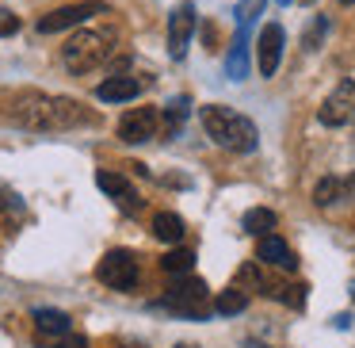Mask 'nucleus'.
<instances>
[{"label": "nucleus", "mask_w": 355, "mask_h": 348, "mask_svg": "<svg viewBox=\"0 0 355 348\" xmlns=\"http://www.w3.org/2000/svg\"><path fill=\"white\" fill-rule=\"evenodd\" d=\"M279 4H283V8H286V4H294V0H279Z\"/></svg>", "instance_id": "27"}, {"label": "nucleus", "mask_w": 355, "mask_h": 348, "mask_svg": "<svg viewBox=\"0 0 355 348\" xmlns=\"http://www.w3.org/2000/svg\"><path fill=\"white\" fill-rule=\"evenodd\" d=\"M263 8H268V0H241L237 8H233V16H237V35H252V24L263 16Z\"/></svg>", "instance_id": "19"}, {"label": "nucleus", "mask_w": 355, "mask_h": 348, "mask_svg": "<svg viewBox=\"0 0 355 348\" xmlns=\"http://www.w3.org/2000/svg\"><path fill=\"white\" fill-rule=\"evenodd\" d=\"M283 42H286V31L279 24H268L256 39V65H260L263 77H275L279 62H283Z\"/></svg>", "instance_id": "10"}, {"label": "nucleus", "mask_w": 355, "mask_h": 348, "mask_svg": "<svg viewBox=\"0 0 355 348\" xmlns=\"http://www.w3.org/2000/svg\"><path fill=\"white\" fill-rule=\"evenodd\" d=\"M248 306V291H241V287H230V291H222L218 295V302H214V310L218 314H241V310Z\"/></svg>", "instance_id": "22"}, {"label": "nucleus", "mask_w": 355, "mask_h": 348, "mask_svg": "<svg viewBox=\"0 0 355 348\" xmlns=\"http://www.w3.org/2000/svg\"><path fill=\"white\" fill-rule=\"evenodd\" d=\"M141 88H146V81L138 77H107L100 88H96V100L103 103H130L141 96Z\"/></svg>", "instance_id": "15"}, {"label": "nucleus", "mask_w": 355, "mask_h": 348, "mask_svg": "<svg viewBox=\"0 0 355 348\" xmlns=\"http://www.w3.org/2000/svg\"><path fill=\"white\" fill-rule=\"evenodd\" d=\"M237 279H241V283H248V287H256V291L268 295V299H279L283 306H291V310L306 306V291H309V287L306 283H291V279H275L268 272V264H260V260L245 264Z\"/></svg>", "instance_id": "4"}, {"label": "nucleus", "mask_w": 355, "mask_h": 348, "mask_svg": "<svg viewBox=\"0 0 355 348\" xmlns=\"http://www.w3.org/2000/svg\"><path fill=\"white\" fill-rule=\"evenodd\" d=\"M317 119H321L324 126H347V123H355V81H340V85L324 96Z\"/></svg>", "instance_id": "9"}, {"label": "nucleus", "mask_w": 355, "mask_h": 348, "mask_svg": "<svg viewBox=\"0 0 355 348\" xmlns=\"http://www.w3.org/2000/svg\"><path fill=\"white\" fill-rule=\"evenodd\" d=\"M96 279H100L103 287H111V291H134L138 279H141V264L130 249H111V253H103V260L96 264Z\"/></svg>", "instance_id": "6"}, {"label": "nucleus", "mask_w": 355, "mask_h": 348, "mask_svg": "<svg viewBox=\"0 0 355 348\" xmlns=\"http://www.w3.org/2000/svg\"><path fill=\"white\" fill-rule=\"evenodd\" d=\"M111 54H115V31L111 27H103V31H77L62 47V62L69 73H92Z\"/></svg>", "instance_id": "3"}, {"label": "nucleus", "mask_w": 355, "mask_h": 348, "mask_svg": "<svg viewBox=\"0 0 355 348\" xmlns=\"http://www.w3.org/2000/svg\"><path fill=\"white\" fill-rule=\"evenodd\" d=\"M12 119L19 126H27V131H42V134L46 131H73V126L92 123V115L77 100H69V96H39V92L19 96Z\"/></svg>", "instance_id": "1"}, {"label": "nucleus", "mask_w": 355, "mask_h": 348, "mask_svg": "<svg viewBox=\"0 0 355 348\" xmlns=\"http://www.w3.org/2000/svg\"><path fill=\"white\" fill-rule=\"evenodd\" d=\"M187 108H191V100H187V96H176L172 103H164V111H161L164 131H180V126H184V119H187Z\"/></svg>", "instance_id": "23"}, {"label": "nucleus", "mask_w": 355, "mask_h": 348, "mask_svg": "<svg viewBox=\"0 0 355 348\" xmlns=\"http://www.w3.org/2000/svg\"><path fill=\"white\" fill-rule=\"evenodd\" d=\"M256 260L268 264V268H275V272H294V268H298V260H294L291 245H286L279 233H263L260 245H256Z\"/></svg>", "instance_id": "13"}, {"label": "nucleus", "mask_w": 355, "mask_h": 348, "mask_svg": "<svg viewBox=\"0 0 355 348\" xmlns=\"http://www.w3.org/2000/svg\"><path fill=\"white\" fill-rule=\"evenodd\" d=\"M161 306L172 310V314H184V317H207L210 287L202 283V279H195L191 272H187V276H176V279H172V287L164 291Z\"/></svg>", "instance_id": "5"}, {"label": "nucleus", "mask_w": 355, "mask_h": 348, "mask_svg": "<svg viewBox=\"0 0 355 348\" xmlns=\"http://www.w3.org/2000/svg\"><path fill=\"white\" fill-rule=\"evenodd\" d=\"M199 123H202V131H207V138L214 142V146L230 149V154H252V149L260 146L256 123L248 115H241V111H233V108L207 103V108H199Z\"/></svg>", "instance_id": "2"}, {"label": "nucleus", "mask_w": 355, "mask_h": 348, "mask_svg": "<svg viewBox=\"0 0 355 348\" xmlns=\"http://www.w3.org/2000/svg\"><path fill=\"white\" fill-rule=\"evenodd\" d=\"M31 317H35V329H39L42 337H65V333H73V317L65 314V310L39 306Z\"/></svg>", "instance_id": "16"}, {"label": "nucleus", "mask_w": 355, "mask_h": 348, "mask_svg": "<svg viewBox=\"0 0 355 348\" xmlns=\"http://www.w3.org/2000/svg\"><path fill=\"white\" fill-rule=\"evenodd\" d=\"M153 238L164 241V245H180V241H184V218L172 215V210H161V215L153 218Z\"/></svg>", "instance_id": "17"}, {"label": "nucleus", "mask_w": 355, "mask_h": 348, "mask_svg": "<svg viewBox=\"0 0 355 348\" xmlns=\"http://www.w3.org/2000/svg\"><path fill=\"white\" fill-rule=\"evenodd\" d=\"M161 126H164V119L157 108H134L119 119V138L126 146H141V142H153L161 134Z\"/></svg>", "instance_id": "8"}, {"label": "nucleus", "mask_w": 355, "mask_h": 348, "mask_svg": "<svg viewBox=\"0 0 355 348\" xmlns=\"http://www.w3.org/2000/svg\"><path fill=\"white\" fill-rule=\"evenodd\" d=\"M39 348H88L85 337H73V333H65V337L50 340V345H39Z\"/></svg>", "instance_id": "25"}, {"label": "nucleus", "mask_w": 355, "mask_h": 348, "mask_svg": "<svg viewBox=\"0 0 355 348\" xmlns=\"http://www.w3.org/2000/svg\"><path fill=\"white\" fill-rule=\"evenodd\" d=\"M161 268L168 272V276H187V272L195 268V253L191 249H168V253L161 256Z\"/></svg>", "instance_id": "21"}, {"label": "nucleus", "mask_w": 355, "mask_h": 348, "mask_svg": "<svg viewBox=\"0 0 355 348\" xmlns=\"http://www.w3.org/2000/svg\"><path fill=\"white\" fill-rule=\"evenodd\" d=\"M96 188H100L103 195H111V199H115L119 207L126 210V215H138V210H141L138 188H134L126 176H119V172H107V169H100V172H96Z\"/></svg>", "instance_id": "11"}, {"label": "nucleus", "mask_w": 355, "mask_h": 348, "mask_svg": "<svg viewBox=\"0 0 355 348\" xmlns=\"http://www.w3.org/2000/svg\"><path fill=\"white\" fill-rule=\"evenodd\" d=\"M92 16H107V4H100V0H85V4H65V8L58 12H46V16H39V35H58V31H69V27H80L85 19Z\"/></svg>", "instance_id": "7"}, {"label": "nucleus", "mask_w": 355, "mask_h": 348, "mask_svg": "<svg viewBox=\"0 0 355 348\" xmlns=\"http://www.w3.org/2000/svg\"><path fill=\"white\" fill-rule=\"evenodd\" d=\"M355 199V176H324L321 184L313 188V203L317 207H344V203Z\"/></svg>", "instance_id": "14"}, {"label": "nucleus", "mask_w": 355, "mask_h": 348, "mask_svg": "<svg viewBox=\"0 0 355 348\" xmlns=\"http://www.w3.org/2000/svg\"><path fill=\"white\" fill-rule=\"evenodd\" d=\"M252 348H263V345H252Z\"/></svg>", "instance_id": "29"}, {"label": "nucleus", "mask_w": 355, "mask_h": 348, "mask_svg": "<svg viewBox=\"0 0 355 348\" xmlns=\"http://www.w3.org/2000/svg\"><path fill=\"white\" fill-rule=\"evenodd\" d=\"M191 35H195V8L191 4H180L168 16V54H172V62H180V58L187 54Z\"/></svg>", "instance_id": "12"}, {"label": "nucleus", "mask_w": 355, "mask_h": 348, "mask_svg": "<svg viewBox=\"0 0 355 348\" xmlns=\"http://www.w3.org/2000/svg\"><path fill=\"white\" fill-rule=\"evenodd\" d=\"M275 210L268 207H252L245 218H241V226H245V233H256V238H263V230H275Z\"/></svg>", "instance_id": "20"}, {"label": "nucleus", "mask_w": 355, "mask_h": 348, "mask_svg": "<svg viewBox=\"0 0 355 348\" xmlns=\"http://www.w3.org/2000/svg\"><path fill=\"white\" fill-rule=\"evenodd\" d=\"M225 73L233 81H245L248 77V35H237L230 47V58H225Z\"/></svg>", "instance_id": "18"}, {"label": "nucleus", "mask_w": 355, "mask_h": 348, "mask_svg": "<svg viewBox=\"0 0 355 348\" xmlns=\"http://www.w3.org/2000/svg\"><path fill=\"white\" fill-rule=\"evenodd\" d=\"M19 31V19L12 16V12H0V39H4V35H16Z\"/></svg>", "instance_id": "26"}, {"label": "nucleus", "mask_w": 355, "mask_h": 348, "mask_svg": "<svg viewBox=\"0 0 355 348\" xmlns=\"http://www.w3.org/2000/svg\"><path fill=\"white\" fill-rule=\"evenodd\" d=\"M344 4H352V0H344Z\"/></svg>", "instance_id": "30"}, {"label": "nucleus", "mask_w": 355, "mask_h": 348, "mask_svg": "<svg viewBox=\"0 0 355 348\" xmlns=\"http://www.w3.org/2000/svg\"><path fill=\"white\" fill-rule=\"evenodd\" d=\"M298 4H317V0H298Z\"/></svg>", "instance_id": "28"}, {"label": "nucleus", "mask_w": 355, "mask_h": 348, "mask_svg": "<svg viewBox=\"0 0 355 348\" xmlns=\"http://www.w3.org/2000/svg\"><path fill=\"white\" fill-rule=\"evenodd\" d=\"M324 35H329V19L317 16L313 24H309V31H306V39H302V47H306V50H317V47H321Z\"/></svg>", "instance_id": "24"}]
</instances>
